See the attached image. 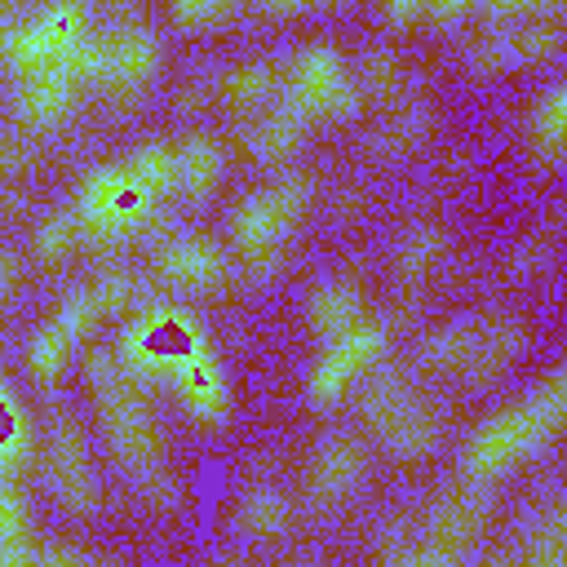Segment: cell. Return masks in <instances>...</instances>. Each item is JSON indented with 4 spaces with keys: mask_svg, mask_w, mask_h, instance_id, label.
<instances>
[{
    "mask_svg": "<svg viewBox=\"0 0 567 567\" xmlns=\"http://www.w3.org/2000/svg\"><path fill=\"white\" fill-rule=\"evenodd\" d=\"M35 549L27 545V505L13 487L0 483V563H27Z\"/></svg>",
    "mask_w": 567,
    "mask_h": 567,
    "instance_id": "obj_29",
    "label": "cell"
},
{
    "mask_svg": "<svg viewBox=\"0 0 567 567\" xmlns=\"http://www.w3.org/2000/svg\"><path fill=\"white\" fill-rule=\"evenodd\" d=\"M75 239H80L75 208H53L44 221H35V230H31V252H35L40 266H58V261L71 257Z\"/></svg>",
    "mask_w": 567,
    "mask_h": 567,
    "instance_id": "obj_26",
    "label": "cell"
},
{
    "mask_svg": "<svg viewBox=\"0 0 567 567\" xmlns=\"http://www.w3.org/2000/svg\"><path fill=\"white\" fill-rule=\"evenodd\" d=\"M558 44H563L558 27H532V31L514 35V62H545L558 53Z\"/></svg>",
    "mask_w": 567,
    "mask_h": 567,
    "instance_id": "obj_32",
    "label": "cell"
},
{
    "mask_svg": "<svg viewBox=\"0 0 567 567\" xmlns=\"http://www.w3.org/2000/svg\"><path fill=\"white\" fill-rule=\"evenodd\" d=\"M288 527H292V505L284 501V492H275V487H252V492L239 496V505H235V532H239L244 540H252V545H275V540L288 536Z\"/></svg>",
    "mask_w": 567,
    "mask_h": 567,
    "instance_id": "obj_17",
    "label": "cell"
},
{
    "mask_svg": "<svg viewBox=\"0 0 567 567\" xmlns=\"http://www.w3.org/2000/svg\"><path fill=\"white\" fill-rule=\"evenodd\" d=\"M155 270L164 284L186 292H221L230 284V257L226 248L204 230H182L155 252Z\"/></svg>",
    "mask_w": 567,
    "mask_h": 567,
    "instance_id": "obj_11",
    "label": "cell"
},
{
    "mask_svg": "<svg viewBox=\"0 0 567 567\" xmlns=\"http://www.w3.org/2000/svg\"><path fill=\"white\" fill-rule=\"evenodd\" d=\"M89 385H93V403L106 430V443L115 452V461L137 474L142 483L155 478L164 465V434L151 416V408L142 403V385L115 363V354H93L89 359Z\"/></svg>",
    "mask_w": 567,
    "mask_h": 567,
    "instance_id": "obj_2",
    "label": "cell"
},
{
    "mask_svg": "<svg viewBox=\"0 0 567 567\" xmlns=\"http://www.w3.org/2000/svg\"><path fill=\"white\" fill-rule=\"evenodd\" d=\"M279 84H284L279 62H239L217 80V93L230 111H257L279 93Z\"/></svg>",
    "mask_w": 567,
    "mask_h": 567,
    "instance_id": "obj_19",
    "label": "cell"
},
{
    "mask_svg": "<svg viewBox=\"0 0 567 567\" xmlns=\"http://www.w3.org/2000/svg\"><path fill=\"white\" fill-rule=\"evenodd\" d=\"M470 66H474L478 75H501V71H509V66H514V40H509V35H487V40H478L474 53H470Z\"/></svg>",
    "mask_w": 567,
    "mask_h": 567,
    "instance_id": "obj_31",
    "label": "cell"
},
{
    "mask_svg": "<svg viewBox=\"0 0 567 567\" xmlns=\"http://www.w3.org/2000/svg\"><path fill=\"white\" fill-rule=\"evenodd\" d=\"M470 350H474V323H447V328L425 337L421 359L439 372H461L470 363Z\"/></svg>",
    "mask_w": 567,
    "mask_h": 567,
    "instance_id": "obj_27",
    "label": "cell"
},
{
    "mask_svg": "<svg viewBox=\"0 0 567 567\" xmlns=\"http://www.w3.org/2000/svg\"><path fill=\"white\" fill-rule=\"evenodd\" d=\"M18 456H22V416L0 385V470L18 465Z\"/></svg>",
    "mask_w": 567,
    "mask_h": 567,
    "instance_id": "obj_33",
    "label": "cell"
},
{
    "mask_svg": "<svg viewBox=\"0 0 567 567\" xmlns=\"http://www.w3.org/2000/svg\"><path fill=\"white\" fill-rule=\"evenodd\" d=\"M381 18L390 27H412L416 18H425V0H381Z\"/></svg>",
    "mask_w": 567,
    "mask_h": 567,
    "instance_id": "obj_35",
    "label": "cell"
},
{
    "mask_svg": "<svg viewBox=\"0 0 567 567\" xmlns=\"http://www.w3.org/2000/svg\"><path fill=\"white\" fill-rule=\"evenodd\" d=\"M315 4H328V0H266L270 13H301V9H315Z\"/></svg>",
    "mask_w": 567,
    "mask_h": 567,
    "instance_id": "obj_39",
    "label": "cell"
},
{
    "mask_svg": "<svg viewBox=\"0 0 567 567\" xmlns=\"http://www.w3.org/2000/svg\"><path fill=\"white\" fill-rule=\"evenodd\" d=\"M80 341H84V337H75L58 315H53L44 328H35V337L27 341V372H31V381L53 385V381L66 372V363H71V354H75Z\"/></svg>",
    "mask_w": 567,
    "mask_h": 567,
    "instance_id": "obj_21",
    "label": "cell"
},
{
    "mask_svg": "<svg viewBox=\"0 0 567 567\" xmlns=\"http://www.w3.org/2000/svg\"><path fill=\"white\" fill-rule=\"evenodd\" d=\"M71 208H75L80 235H89L93 244H115V239L142 230L159 204L146 190H137L128 177V164L115 159V164H97L84 173Z\"/></svg>",
    "mask_w": 567,
    "mask_h": 567,
    "instance_id": "obj_5",
    "label": "cell"
},
{
    "mask_svg": "<svg viewBox=\"0 0 567 567\" xmlns=\"http://www.w3.org/2000/svg\"><path fill=\"white\" fill-rule=\"evenodd\" d=\"M159 40L151 27H124L93 44V84H102L111 97L128 102L146 93V84L159 75Z\"/></svg>",
    "mask_w": 567,
    "mask_h": 567,
    "instance_id": "obj_8",
    "label": "cell"
},
{
    "mask_svg": "<svg viewBox=\"0 0 567 567\" xmlns=\"http://www.w3.org/2000/svg\"><path fill=\"white\" fill-rule=\"evenodd\" d=\"M363 474H368V447L354 434H332V439H323L310 452V465H306V501L319 514H332V509H341L359 492Z\"/></svg>",
    "mask_w": 567,
    "mask_h": 567,
    "instance_id": "obj_10",
    "label": "cell"
},
{
    "mask_svg": "<svg viewBox=\"0 0 567 567\" xmlns=\"http://www.w3.org/2000/svg\"><path fill=\"white\" fill-rule=\"evenodd\" d=\"M496 13H514V9H523V4H532V0H487Z\"/></svg>",
    "mask_w": 567,
    "mask_h": 567,
    "instance_id": "obj_40",
    "label": "cell"
},
{
    "mask_svg": "<svg viewBox=\"0 0 567 567\" xmlns=\"http://www.w3.org/2000/svg\"><path fill=\"white\" fill-rule=\"evenodd\" d=\"M470 4H474V0H425V13H430L434 22H456Z\"/></svg>",
    "mask_w": 567,
    "mask_h": 567,
    "instance_id": "obj_37",
    "label": "cell"
},
{
    "mask_svg": "<svg viewBox=\"0 0 567 567\" xmlns=\"http://www.w3.org/2000/svg\"><path fill=\"white\" fill-rule=\"evenodd\" d=\"M310 204V177L306 173H284L270 186L244 195L230 213V244L239 252V261L248 266V275L266 279L279 270L284 261V244L288 235L301 226Z\"/></svg>",
    "mask_w": 567,
    "mask_h": 567,
    "instance_id": "obj_3",
    "label": "cell"
},
{
    "mask_svg": "<svg viewBox=\"0 0 567 567\" xmlns=\"http://www.w3.org/2000/svg\"><path fill=\"white\" fill-rule=\"evenodd\" d=\"M523 323L514 315H496L492 323L474 328V350H470V363L461 368L470 385H492L496 377H505V368L518 359L523 350Z\"/></svg>",
    "mask_w": 567,
    "mask_h": 567,
    "instance_id": "obj_14",
    "label": "cell"
},
{
    "mask_svg": "<svg viewBox=\"0 0 567 567\" xmlns=\"http://www.w3.org/2000/svg\"><path fill=\"white\" fill-rule=\"evenodd\" d=\"M18 279H22V266H18V252L0 244V306H9V297L18 292Z\"/></svg>",
    "mask_w": 567,
    "mask_h": 567,
    "instance_id": "obj_36",
    "label": "cell"
},
{
    "mask_svg": "<svg viewBox=\"0 0 567 567\" xmlns=\"http://www.w3.org/2000/svg\"><path fill=\"white\" fill-rule=\"evenodd\" d=\"M381 350H385V323L359 319V323H350L346 332H337V337L328 341V350L315 359L310 377H306V403H310L315 412L337 408V403L354 390V381L381 359Z\"/></svg>",
    "mask_w": 567,
    "mask_h": 567,
    "instance_id": "obj_7",
    "label": "cell"
},
{
    "mask_svg": "<svg viewBox=\"0 0 567 567\" xmlns=\"http://www.w3.org/2000/svg\"><path fill=\"white\" fill-rule=\"evenodd\" d=\"M301 137H306V120L292 111V106H275V111H266L252 128H248V151H252V159H261V164H284L297 146H301Z\"/></svg>",
    "mask_w": 567,
    "mask_h": 567,
    "instance_id": "obj_20",
    "label": "cell"
},
{
    "mask_svg": "<svg viewBox=\"0 0 567 567\" xmlns=\"http://www.w3.org/2000/svg\"><path fill=\"white\" fill-rule=\"evenodd\" d=\"M434 128V115L425 106H408V111H394L377 133H372V151L377 155H390V159H403L412 155Z\"/></svg>",
    "mask_w": 567,
    "mask_h": 567,
    "instance_id": "obj_23",
    "label": "cell"
},
{
    "mask_svg": "<svg viewBox=\"0 0 567 567\" xmlns=\"http://www.w3.org/2000/svg\"><path fill=\"white\" fill-rule=\"evenodd\" d=\"M399 84H403V58H399L394 49H372V53L359 62V71H354L359 97H363V102H377V106H390L394 93H399Z\"/></svg>",
    "mask_w": 567,
    "mask_h": 567,
    "instance_id": "obj_24",
    "label": "cell"
},
{
    "mask_svg": "<svg viewBox=\"0 0 567 567\" xmlns=\"http://www.w3.org/2000/svg\"><path fill=\"white\" fill-rule=\"evenodd\" d=\"M44 470H49L58 501L75 518H89L97 509V474H93V461H89V447H84V434L75 430V421L53 425L49 447H44Z\"/></svg>",
    "mask_w": 567,
    "mask_h": 567,
    "instance_id": "obj_12",
    "label": "cell"
},
{
    "mask_svg": "<svg viewBox=\"0 0 567 567\" xmlns=\"http://www.w3.org/2000/svg\"><path fill=\"white\" fill-rule=\"evenodd\" d=\"M279 102L292 106L306 124H337L350 120L363 97L354 89V80L346 75V62L332 44H306L292 53V62L284 66V84H279Z\"/></svg>",
    "mask_w": 567,
    "mask_h": 567,
    "instance_id": "obj_4",
    "label": "cell"
},
{
    "mask_svg": "<svg viewBox=\"0 0 567 567\" xmlns=\"http://www.w3.org/2000/svg\"><path fill=\"white\" fill-rule=\"evenodd\" d=\"M527 133H532L540 159H549V164L563 159V133H567V89H563V84H554V89L540 97V106L532 111Z\"/></svg>",
    "mask_w": 567,
    "mask_h": 567,
    "instance_id": "obj_25",
    "label": "cell"
},
{
    "mask_svg": "<svg viewBox=\"0 0 567 567\" xmlns=\"http://www.w3.org/2000/svg\"><path fill=\"white\" fill-rule=\"evenodd\" d=\"M412 403V394H408V381L403 377H381L368 394H363V421L385 439L390 434V425L403 416V408Z\"/></svg>",
    "mask_w": 567,
    "mask_h": 567,
    "instance_id": "obj_28",
    "label": "cell"
},
{
    "mask_svg": "<svg viewBox=\"0 0 567 567\" xmlns=\"http://www.w3.org/2000/svg\"><path fill=\"white\" fill-rule=\"evenodd\" d=\"M208 359H217L213 341L195 323V315L177 306H155L137 315L115 346V363L137 381V385H173L182 390L186 377H195Z\"/></svg>",
    "mask_w": 567,
    "mask_h": 567,
    "instance_id": "obj_1",
    "label": "cell"
},
{
    "mask_svg": "<svg viewBox=\"0 0 567 567\" xmlns=\"http://www.w3.org/2000/svg\"><path fill=\"white\" fill-rule=\"evenodd\" d=\"M173 164H177V195H186V199H208L226 173V155L213 133L182 137L173 146Z\"/></svg>",
    "mask_w": 567,
    "mask_h": 567,
    "instance_id": "obj_16",
    "label": "cell"
},
{
    "mask_svg": "<svg viewBox=\"0 0 567 567\" xmlns=\"http://www.w3.org/2000/svg\"><path fill=\"white\" fill-rule=\"evenodd\" d=\"M443 425H447L443 403H434V399H412V403L403 408V416L390 425L385 443H390L394 456H403V461H421V456L434 452V443L443 439Z\"/></svg>",
    "mask_w": 567,
    "mask_h": 567,
    "instance_id": "obj_18",
    "label": "cell"
},
{
    "mask_svg": "<svg viewBox=\"0 0 567 567\" xmlns=\"http://www.w3.org/2000/svg\"><path fill=\"white\" fill-rule=\"evenodd\" d=\"M554 434L540 425V416L532 412V403H509L501 412H492L465 443V474L474 483H496L505 474H514L527 456H536Z\"/></svg>",
    "mask_w": 567,
    "mask_h": 567,
    "instance_id": "obj_6",
    "label": "cell"
},
{
    "mask_svg": "<svg viewBox=\"0 0 567 567\" xmlns=\"http://www.w3.org/2000/svg\"><path fill=\"white\" fill-rule=\"evenodd\" d=\"M89 84V71L84 66H49V71H31V75H18V120L27 133H49L58 128L71 111H75V97L80 89Z\"/></svg>",
    "mask_w": 567,
    "mask_h": 567,
    "instance_id": "obj_13",
    "label": "cell"
},
{
    "mask_svg": "<svg viewBox=\"0 0 567 567\" xmlns=\"http://www.w3.org/2000/svg\"><path fill=\"white\" fill-rule=\"evenodd\" d=\"M235 9V0H168V18L182 31H208L217 22H226Z\"/></svg>",
    "mask_w": 567,
    "mask_h": 567,
    "instance_id": "obj_30",
    "label": "cell"
},
{
    "mask_svg": "<svg viewBox=\"0 0 567 567\" xmlns=\"http://www.w3.org/2000/svg\"><path fill=\"white\" fill-rule=\"evenodd\" d=\"M487 514H492V501L483 492H456L447 501H439L430 509V523L421 532V540L412 549H399L390 558H403V563H452L456 554H465L483 527H487Z\"/></svg>",
    "mask_w": 567,
    "mask_h": 567,
    "instance_id": "obj_9",
    "label": "cell"
},
{
    "mask_svg": "<svg viewBox=\"0 0 567 567\" xmlns=\"http://www.w3.org/2000/svg\"><path fill=\"white\" fill-rule=\"evenodd\" d=\"M359 319H363V292L350 275H332L306 297V328L323 341H332L337 332H346Z\"/></svg>",
    "mask_w": 567,
    "mask_h": 567,
    "instance_id": "obj_15",
    "label": "cell"
},
{
    "mask_svg": "<svg viewBox=\"0 0 567 567\" xmlns=\"http://www.w3.org/2000/svg\"><path fill=\"white\" fill-rule=\"evenodd\" d=\"M22 164V146L13 137H0V177H13Z\"/></svg>",
    "mask_w": 567,
    "mask_h": 567,
    "instance_id": "obj_38",
    "label": "cell"
},
{
    "mask_svg": "<svg viewBox=\"0 0 567 567\" xmlns=\"http://www.w3.org/2000/svg\"><path fill=\"white\" fill-rule=\"evenodd\" d=\"M443 248H447L443 230H439L434 221H416V226L403 235L399 252H394V270H399V279H403L408 288H412V284H421V279H425V275L439 266Z\"/></svg>",
    "mask_w": 567,
    "mask_h": 567,
    "instance_id": "obj_22",
    "label": "cell"
},
{
    "mask_svg": "<svg viewBox=\"0 0 567 567\" xmlns=\"http://www.w3.org/2000/svg\"><path fill=\"white\" fill-rule=\"evenodd\" d=\"M89 288H93V297H97V306H102V315H106V319H111V315H120V310L128 306V297H133V279H128L124 270H111V275L93 279Z\"/></svg>",
    "mask_w": 567,
    "mask_h": 567,
    "instance_id": "obj_34",
    "label": "cell"
}]
</instances>
